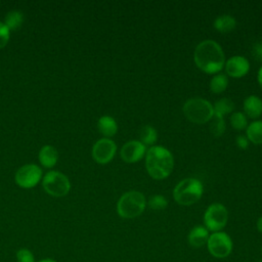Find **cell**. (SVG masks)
I'll return each mask as SVG.
<instances>
[{"label": "cell", "mask_w": 262, "mask_h": 262, "mask_svg": "<svg viewBox=\"0 0 262 262\" xmlns=\"http://www.w3.org/2000/svg\"><path fill=\"white\" fill-rule=\"evenodd\" d=\"M193 59L198 68L208 74L219 72L225 63L224 52L214 40L200 42L194 49Z\"/></svg>", "instance_id": "obj_1"}, {"label": "cell", "mask_w": 262, "mask_h": 262, "mask_svg": "<svg viewBox=\"0 0 262 262\" xmlns=\"http://www.w3.org/2000/svg\"><path fill=\"white\" fill-rule=\"evenodd\" d=\"M148 174L155 179H164L170 175L174 167V159L170 150L162 145L150 146L145 156Z\"/></svg>", "instance_id": "obj_2"}, {"label": "cell", "mask_w": 262, "mask_h": 262, "mask_svg": "<svg viewBox=\"0 0 262 262\" xmlns=\"http://www.w3.org/2000/svg\"><path fill=\"white\" fill-rule=\"evenodd\" d=\"M203 190V184L199 179L185 178L174 187L173 198L179 205L190 206L202 198Z\"/></svg>", "instance_id": "obj_3"}, {"label": "cell", "mask_w": 262, "mask_h": 262, "mask_svg": "<svg viewBox=\"0 0 262 262\" xmlns=\"http://www.w3.org/2000/svg\"><path fill=\"white\" fill-rule=\"evenodd\" d=\"M146 201L144 195L135 190L125 192L117 203V212L122 218H135L145 209Z\"/></svg>", "instance_id": "obj_4"}, {"label": "cell", "mask_w": 262, "mask_h": 262, "mask_svg": "<svg viewBox=\"0 0 262 262\" xmlns=\"http://www.w3.org/2000/svg\"><path fill=\"white\" fill-rule=\"evenodd\" d=\"M182 110L185 117L195 124L207 123L214 115L211 102L202 97L189 98L184 102Z\"/></svg>", "instance_id": "obj_5"}, {"label": "cell", "mask_w": 262, "mask_h": 262, "mask_svg": "<svg viewBox=\"0 0 262 262\" xmlns=\"http://www.w3.org/2000/svg\"><path fill=\"white\" fill-rule=\"evenodd\" d=\"M42 185L47 193L57 198L66 195L71 188L69 178L58 171L47 172L43 178Z\"/></svg>", "instance_id": "obj_6"}, {"label": "cell", "mask_w": 262, "mask_h": 262, "mask_svg": "<svg viewBox=\"0 0 262 262\" xmlns=\"http://www.w3.org/2000/svg\"><path fill=\"white\" fill-rule=\"evenodd\" d=\"M227 219V209L220 203H214L210 205L204 215V222L206 228L214 232L222 229L226 225Z\"/></svg>", "instance_id": "obj_7"}, {"label": "cell", "mask_w": 262, "mask_h": 262, "mask_svg": "<svg viewBox=\"0 0 262 262\" xmlns=\"http://www.w3.org/2000/svg\"><path fill=\"white\" fill-rule=\"evenodd\" d=\"M208 250L216 258L227 257L232 250V242L230 236L222 231H216L209 235L207 242Z\"/></svg>", "instance_id": "obj_8"}, {"label": "cell", "mask_w": 262, "mask_h": 262, "mask_svg": "<svg viewBox=\"0 0 262 262\" xmlns=\"http://www.w3.org/2000/svg\"><path fill=\"white\" fill-rule=\"evenodd\" d=\"M42 176V170L35 164H28L20 167L15 173V182L24 188L35 186Z\"/></svg>", "instance_id": "obj_9"}, {"label": "cell", "mask_w": 262, "mask_h": 262, "mask_svg": "<svg viewBox=\"0 0 262 262\" xmlns=\"http://www.w3.org/2000/svg\"><path fill=\"white\" fill-rule=\"evenodd\" d=\"M116 150L117 145L112 139L101 138L92 147V158L98 164H106L114 158Z\"/></svg>", "instance_id": "obj_10"}, {"label": "cell", "mask_w": 262, "mask_h": 262, "mask_svg": "<svg viewBox=\"0 0 262 262\" xmlns=\"http://www.w3.org/2000/svg\"><path fill=\"white\" fill-rule=\"evenodd\" d=\"M144 154L145 145L139 140H130L126 142L120 150L121 158L126 163H135L141 160Z\"/></svg>", "instance_id": "obj_11"}, {"label": "cell", "mask_w": 262, "mask_h": 262, "mask_svg": "<svg viewBox=\"0 0 262 262\" xmlns=\"http://www.w3.org/2000/svg\"><path fill=\"white\" fill-rule=\"evenodd\" d=\"M250 69L248 59L241 55H234L228 58L225 62V72L228 76L239 78L245 76Z\"/></svg>", "instance_id": "obj_12"}, {"label": "cell", "mask_w": 262, "mask_h": 262, "mask_svg": "<svg viewBox=\"0 0 262 262\" xmlns=\"http://www.w3.org/2000/svg\"><path fill=\"white\" fill-rule=\"evenodd\" d=\"M208 238H209L208 229L201 225L194 226L188 234V243L193 248H200L204 246L205 244H207Z\"/></svg>", "instance_id": "obj_13"}, {"label": "cell", "mask_w": 262, "mask_h": 262, "mask_svg": "<svg viewBox=\"0 0 262 262\" xmlns=\"http://www.w3.org/2000/svg\"><path fill=\"white\" fill-rule=\"evenodd\" d=\"M244 111L250 118H258L262 114V99L257 95H250L244 100Z\"/></svg>", "instance_id": "obj_14"}, {"label": "cell", "mask_w": 262, "mask_h": 262, "mask_svg": "<svg viewBox=\"0 0 262 262\" xmlns=\"http://www.w3.org/2000/svg\"><path fill=\"white\" fill-rule=\"evenodd\" d=\"M58 160V152L56 148L52 145H44L39 151V161L40 163L46 167H53Z\"/></svg>", "instance_id": "obj_15"}, {"label": "cell", "mask_w": 262, "mask_h": 262, "mask_svg": "<svg viewBox=\"0 0 262 262\" xmlns=\"http://www.w3.org/2000/svg\"><path fill=\"white\" fill-rule=\"evenodd\" d=\"M97 127L99 132L106 137H112L117 133L118 125L115 119L111 116H102L99 118Z\"/></svg>", "instance_id": "obj_16"}, {"label": "cell", "mask_w": 262, "mask_h": 262, "mask_svg": "<svg viewBox=\"0 0 262 262\" xmlns=\"http://www.w3.org/2000/svg\"><path fill=\"white\" fill-rule=\"evenodd\" d=\"M236 21L233 16L229 14H222L215 18L214 28L220 33H229L235 28Z\"/></svg>", "instance_id": "obj_17"}, {"label": "cell", "mask_w": 262, "mask_h": 262, "mask_svg": "<svg viewBox=\"0 0 262 262\" xmlns=\"http://www.w3.org/2000/svg\"><path fill=\"white\" fill-rule=\"evenodd\" d=\"M247 138L255 144L262 143V121H254L247 126Z\"/></svg>", "instance_id": "obj_18"}, {"label": "cell", "mask_w": 262, "mask_h": 262, "mask_svg": "<svg viewBox=\"0 0 262 262\" xmlns=\"http://www.w3.org/2000/svg\"><path fill=\"white\" fill-rule=\"evenodd\" d=\"M213 110H214V115L223 117L224 115L229 114L234 110V102L227 97H223L214 103Z\"/></svg>", "instance_id": "obj_19"}, {"label": "cell", "mask_w": 262, "mask_h": 262, "mask_svg": "<svg viewBox=\"0 0 262 262\" xmlns=\"http://www.w3.org/2000/svg\"><path fill=\"white\" fill-rule=\"evenodd\" d=\"M139 138H140V141L144 145L152 146V144L157 141L158 132L154 127H151L149 125H145L139 131Z\"/></svg>", "instance_id": "obj_20"}, {"label": "cell", "mask_w": 262, "mask_h": 262, "mask_svg": "<svg viewBox=\"0 0 262 262\" xmlns=\"http://www.w3.org/2000/svg\"><path fill=\"white\" fill-rule=\"evenodd\" d=\"M24 21V15L18 10H11L9 11L4 19L5 26L10 30H16L18 29Z\"/></svg>", "instance_id": "obj_21"}, {"label": "cell", "mask_w": 262, "mask_h": 262, "mask_svg": "<svg viewBox=\"0 0 262 262\" xmlns=\"http://www.w3.org/2000/svg\"><path fill=\"white\" fill-rule=\"evenodd\" d=\"M228 85V79L224 74H216L210 82V89L214 93L223 92Z\"/></svg>", "instance_id": "obj_22"}, {"label": "cell", "mask_w": 262, "mask_h": 262, "mask_svg": "<svg viewBox=\"0 0 262 262\" xmlns=\"http://www.w3.org/2000/svg\"><path fill=\"white\" fill-rule=\"evenodd\" d=\"M210 131L214 136H220L224 133L226 125L224 118L218 115H213L212 119L210 120Z\"/></svg>", "instance_id": "obj_23"}, {"label": "cell", "mask_w": 262, "mask_h": 262, "mask_svg": "<svg viewBox=\"0 0 262 262\" xmlns=\"http://www.w3.org/2000/svg\"><path fill=\"white\" fill-rule=\"evenodd\" d=\"M230 124L236 130H243L248 126V120L244 113L235 112L230 116Z\"/></svg>", "instance_id": "obj_24"}, {"label": "cell", "mask_w": 262, "mask_h": 262, "mask_svg": "<svg viewBox=\"0 0 262 262\" xmlns=\"http://www.w3.org/2000/svg\"><path fill=\"white\" fill-rule=\"evenodd\" d=\"M147 205L152 210H163L167 207L168 201L162 194H155L148 200Z\"/></svg>", "instance_id": "obj_25"}, {"label": "cell", "mask_w": 262, "mask_h": 262, "mask_svg": "<svg viewBox=\"0 0 262 262\" xmlns=\"http://www.w3.org/2000/svg\"><path fill=\"white\" fill-rule=\"evenodd\" d=\"M17 262H34V256L28 249H20L16 253Z\"/></svg>", "instance_id": "obj_26"}, {"label": "cell", "mask_w": 262, "mask_h": 262, "mask_svg": "<svg viewBox=\"0 0 262 262\" xmlns=\"http://www.w3.org/2000/svg\"><path fill=\"white\" fill-rule=\"evenodd\" d=\"M9 40V29L4 23L0 21V49L3 48Z\"/></svg>", "instance_id": "obj_27"}, {"label": "cell", "mask_w": 262, "mask_h": 262, "mask_svg": "<svg viewBox=\"0 0 262 262\" xmlns=\"http://www.w3.org/2000/svg\"><path fill=\"white\" fill-rule=\"evenodd\" d=\"M236 145L242 148V149H245L248 147V144H249V139L247 138V136L245 135H237L236 136Z\"/></svg>", "instance_id": "obj_28"}, {"label": "cell", "mask_w": 262, "mask_h": 262, "mask_svg": "<svg viewBox=\"0 0 262 262\" xmlns=\"http://www.w3.org/2000/svg\"><path fill=\"white\" fill-rule=\"evenodd\" d=\"M253 53L259 60L262 61V41L257 42L253 47Z\"/></svg>", "instance_id": "obj_29"}, {"label": "cell", "mask_w": 262, "mask_h": 262, "mask_svg": "<svg viewBox=\"0 0 262 262\" xmlns=\"http://www.w3.org/2000/svg\"><path fill=\"white\" fill-rule=\"evenodd\" d=\"M257 78H258V82H259V84H260V86H261V88H262V67L259 69Z\"/></svg>", "instance_id": "obj_30"}, {"label": "cell", "mask_w": 262, "mask_h": 262, "mask_svg": "<svg viewBox=\"0 0 262 262\" xmlns=\"http://www.w3.org/2000/svg\"><path fill=\"white\" fill-rule=\"evenodd\" d=\"M257 228H258V230L260 231V232H262V216L258 219V221H257Z\"/></svg>", "instance_id": "obj_31"}, {"label": "cell", "mask_w": 262, "mask_h": 262, "mask_svg": "<svg viewBox=\"0 0 262 262\" xmlns=\"http://www.w3.org/2000/svg\"><path fill=\"white\" fill-rule=\"evenodd\" d=\"M40 262H56V261L51 260V259H44V260H42V261H40Z\"/></svg>", "instance_id": "obj_32"}]
</instances>
